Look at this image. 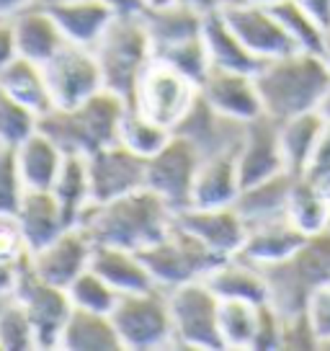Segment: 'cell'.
Listing matches in <instances>:
<instances>
[{"label":"cell","mask_w":330,"mask_h":351,"mask_svg":"<svg viewBox=\"0 0 330 351\" xmlns=\"http://www.w3.org/2000/svg\"><path fill=\"white\" fill-rule=\"evenodd\" d=\"M127 101L111 90H101L73 109H52L39 119V130L52 137L65 155H90L116 143L119 119Z\"/></svg>","instance_id":"3957f363"},{"label":"cell","mask_w":330,"mask_h":351,"mask_svg":"<svg viewBox=\"0 0 330 351\" xmlns=\"http://www.w3.org/2000/svg\"><path fill=\"white\" fill-rule=\"evenodd\" d=\"M121 351L173 349V320L165 289H150L137 295H121L111 310Z\"/></svg>","instance_id":"52a82bcc"},{"label":"cell","mask_w":330,"mask_h":351,"mask_svg":"<svg viewBox=\"0 0 330 351\" xmlns=\"http://www.w3.org/2000/svg\"><path fill=\"white\" fill-rule=\"evenodd\" d=\"M170 137H173V132L165 130L163 124H157V121L147 119L144 114H140V111L127 104V109H124L119 119V130H116V143L121 147H127L129 153L147 160L157 150H163Z\"/></svg>","instance_id":"836d02e7"},{"label":"cell","mask_w":330,"mask_h":351,"mask_svg":"<svg viewBox=\"0 0 330 351\" xmlns=\"http://www.w3.org/2000/svg\"><path fill=\"white\" fill-rule=\"evenodd\" d=\"M36 3H42V5H55V3H65V0H36Z\"/></svg>","instance_id":"db71d44e"},{"label":"cell","mask_w":330,"mask_h":351,"mask_svg":"<svg viewBox=\"0 0 330 351\" xmlns=\"http://www.w3.org/2000/svg\"><path fill=\"white\" fill-rule=\"evenodd\" d=\"M255 86L264 114L274 121L318 111L330 88V67L322 55L294 49L284 57L261 62Z\"/></svg>","instance_id":"7a4b0ae2"},{"label":"cell","mask_w":330,"mask_h":351,"mask_svg":"<svg viewBox=\"0 0 330 351\" xmlns=\"http://www.w3.org/2000/svg\"><path fill=\"white\" fill-rule=\"evenodd\" d=\"M16 55L23 60H31L36 65H45L49 57L65 44V36L57 26L55 16L47 5L34 3L11 19Z\"/></svg>","instance_id":"44dd1931"},{"label":"cell","mask_w":330,"mask_h":351,"mask_svg":"<svg viewBox=\"0 0 330 351\" xmlns=\"http://www.w3.org/2000/svg\"><path fill=\"white\" fill-rule=\"evenodd\" d=\"M62 351H121L116 326L106 313H90L73 307L67 315L60 343Z\"/></svg>","instance_id":"f1b7e54d"},{"label":"cell","mask_w":330,"mask_h":351,"mask_svg":"<svg viewBox=\"0 0 330 351\" xmlns=\"http://www.w3.org/2000/svg\"><path fill=\"white\" fill-rule=\"evenodd\" d=\"M90 269L103 276L119 295H137L157 289L153 274L142 261L140 251L119 248V245H99L93 243L90 253Z\"/></svg>","instance_id":"603a6c76"},{"label":"cell","mask_w":330,"mask_h":351,"mask_svg":"<svg viewBox=\"0 0 330 351\" xmlns=\"http://www.w3.org/2000/svg\"><path fill=\"white\" fill-rule=\"evenodd\" d=\"M307 315L318 333L320 349H330V282L320 285L307 302Z\"/></svg>","instance_id":"b9f144b4"},{"label":"cell","mask_w":330,"mask_h":351,"mask_svg":"<svg viewBox=\"0 0 330 351\" xmlns=\"http://www.w3.org/2000/svg\"><path fill=\"white\" fill-rule=\"evenodd\" d=\"M196 80H191L173 65L153 57L134 83L129 106L173 132L196 104Z\"/></svg>","instance_id":"8992f818"},{"label":"cell","mask_w":330,"mask_h":351,"mask_svg":"<svg viewBox=\"0 0 330 351\" xmlns=\"http://www.w3.org/2000/svg\"><path fill=\"white\" fill-rule=\"evenodd\" d=\"M52 194L62 204L65 215L73 225H77L80 215L90 204V184H88V165L86 155H65V163L60 168Z\"/></svg>","instance_id":"e575fe53"},{"label":"cell","mask_w":330,"mask_h":351,"mask_svg":"<svg viewBox=\"0 0 330 351\" xmlns=\"http://www.w3.org/2000/svg\"><path fill=\"white\" fill-rule=\"evenodd\" d=\"M281 349L286 351H312L320 349L318 333L309 323L307 310L281 315Z\"/></svg>","instance_id":"60d3db41"},{"label":"cell","mask_w":330,"mask_h":351,"mask_svg":"<svg viewBox=\"0 0 330 351\" xmlns=\"http://www.w3.org/2000/svg\"><path fill=\"white\" fill-rule=\"evenodd\" d=\"M42 70L55 109H73L103 90V75L90 47L65 42Z\"/></svg>","instance_id":"8fae6325"},{"label":"cell","mask_w":330,"mask_h":351,"mask_svg":"<svg viewBox=\"0 0 330 351\" xmlns=\"http://www.w3.org/2000/svg\"><path fill=\"white\" fill-rule=\"evenodd\" d=\"M16 269H18V263L13 266V263L0 261V297H5L13 292V285H16Z\"/></svg>","instance_id":"c3c4849f"},{"label":"cell","mask_w":330,"mask_h":351,"mask_svg":"<svg viewBox=\"0 0 330 351\" xmlns=\"http://www.w3.org/2000/svg\"><path fill=\"white\" fill-rule=\"evenodd\" d=\"M11 295L18 300V305L26 310V315L31 320L39 351L57 349L62 326L73 310L67 289L39 279L29 266V256H26L16 269V285H13Z\"/></svg>","instance_id":"30bf717a"},{"label":"cell","mask_w":330,"mask_h":351,"mask_svg":"<svg viewBox=\"0 0 330 351\" xmlns=\"http://www.w3.org/2000/svg\"><path fill=\"white\" fill-rule=\"evenodd\" d=\"M47 8L55 16L65 42L80 47H93L116 16L106 0H65Z\"/></svg>","instance_id":"d4e9b609"},{"label":"cell","mask_w":330,"mask_h":351,"mask_svg":"<svg viewBox=\"0 0 330 351\" xmlns=\"http://www.w3.org/2000/svg\"><path fill=\"white\" fill-rule=\"evenodd\" d=\"M0 349L3 351H39L36 333L26 310L13 295L0 297Z\"/></svg>","instance_id":"8d00e7d4"},{"label":"cell","mask_w":330,"mask_h":351,"mask_svg":"<svg viewBox=\"0 0 330 351\" xmlns=\"http://www.w3.org/2000/svg\"><path fill=\"white\" fill-rule=\"evenodd\" d=\"M261 305H264V302L220 300L217 328H220L222 351H253Z\"/></svg>","instance_id":"d6a6232c"},{"label":"cell","mask_w":330,"mask_h":351,"mask_svg":"<svg viewBox=\"0 0 330 351\" xmlns=\"http://www.w3.org/2000/svg\"><path fill=\"white\" fill-rule=\"evenodd\" d=\"M286 215L305 235L322 230L330 225V191L315 184L307 176H294Z\"/></svg>","instance_id":"1f68e13d"},{"label":"cell","mask_w":330,"mask_h":351,"mask_svg":"<svg viewBox=\"0 0 330 351\" xmlns=\"http://www.w3.org/2000/svg\"><path fill=\"white\" fill-rule=\"evenodd\" d=\"M320 117H322V119L325 121H330V88H328V93H325V96H322V101H320Z\"/></svg>","instance_id":"f907efd6"},{"label":"cell","mask_w":330,"mask_h":351,"mask_svg":"<svg viewBox=\"0 0 330 351\" xmlns=\"http://www.w3.org/2000/svg\"><path fill=\"white\" fill-rule=\"evenodd\" d=\"M201 42H204L207 57H210V67L255 73L258 65H261V62L245 49V44L238 39V34L230 29V23L225 21V16L220 13V8L204 11Z\"/></svg>","instance_id":"4316f807"},{"label":"cell","mask_w":330,"mask_h":351,"mask_svg":"<svg viewBox=\"0 0 330 351\" xmlns=\"http://www.w3.org/2000/svg\"><path fill=\"white\" fill-rule=\"evenodd\" d=\"M297 3L330 32V0H297Z\"/></svg>","instance_id":"bcb514c9"},{"label":"cell","mask_w":330,"mask_h":351,"mask_svg":"<svg viewBox=\"0 0 330 351\" xmlns=\"http://www.w3.org/2000/svg\"><path fill=\"white\" fill-rule=\"evenodd\" d=\"M99 60L103 88L129 104L137 77L153 60V42L142 16H114L109 29L90 47Z\"/></svg>","instance_id":"5b68a950"},{"label":"cell","mask_w":330,"mask_h":351,"mask_svg":"<svg viewBox=\"0 0 330 351\" xmlns=\"http://www.w3.org/2000/svg\"><path fill=\"white\" fill-rule=\"evenodd\" d=\"M227 3V0H225ZM242 3H261V5H271V3H276V0H242Z\"/></svg>","instance_id":"816d5d0a"},{"label":"cell","mask_w":330,"mask_h":351,"mask_svg":"<svg viewBox=\"0 0 330 351\" xmlns=\"http://www.w3.org/2000/svg\"><path fill=\"white\" fill-rule=\"evenodd\" d=\"M204 282L220 300H248V302H268L266 274L258 263L242 258L240 253L225 256L214 263Z\"/></svg>","instance_id":"cb8c5ba5"},{"label":"cell","mask_w":330,"mask_h":351,"mask_svg":"<svg viewBox=\"0 0 330 351\" xmlns=\"http://www.w3.org/2000/svg\"><path fill=\"white\" fill-rule=\"evenodd\" d=\"M0 93L13 99L16 104H21L23 109L36 114L39 119L55 109L42 65H36L31 60H23L18 55L0 70Z\"/></svg>","instance_id":"83f0119b"},{"label":"cell","mask_w":330,"mask_h":351,"mask_svg":"<svg viewBox=\"0 0 330 351\" xmlns=\"http://www.w3.org/2000/svg\"><path fill=\"white\" fill-rule=\"evenodd\" d=\"M140 256L160 289H173L178 285L204 279L222 258L217 253H212L204 243H199L194 235H188L183 228H178L176 222L163 238L142 248Z\"/></svg>","instance_id":"9c48e42d"},{"label":"cell","mask_w":330,"mask_h":351,"mask_svg":"<svg viewBox=\"0 0 330 351\" xmlns=\"http://www.w3.org/2000/svg\"><path fill=\"white\" fill-rule=\"evenodd\" d=\"M199 96L217 114L242 121V124L258 119L264 114L258 86H255V73L210 67L207 75L199 80Z\"/></svg>","instance_id":"e0dca14e"},{"label":"cell","mask_w":330,"mask_h":351,"mask_svg":"<svg viewBox=\"0 0 330 351\" xmlns=\"http://www.w3.org/2000/svg\"><path fill=\"white\" fill-rule=\"evenodd\" d=\"M36 130H39V117L0 93V145L16 147Z\"/></svg>","instance_id":"f35d334b"},{"label":"cell","mask_w":330,"mask_h":351,"mask_svg":"<svg viewBox=\"0 0 330 351\" xmlns=\"http://www.w3.org/2000/svg\"><path fill=\"white\" fill-rule=\"evenodd\" d=\"M90 253L93 241L88 232L80 225H70L47 245L29 253V266L39 279L67 289V285L90 266Z\"/></svg>","instance_id":"2e32d148"},{"label":"cell","mask_w":330,"mask_h":351,"mask_svg":"<svg viewBox=\"0 0 330 351\" xmlns=\"http://www.w3.org/2000/svg\"><path fill=\"white\" fill-rule=\"evenodd\" d=\"M240 173H238V150L204 155L199 163L191 204L194 207H225L235 204L240 194Z\"/></svg>","instance_id":"7402d4cb"},{"label":"cell","mask_w":330,"mask_h":351,"mask_svg":"<svg viewBox=\"0 0 330 351\" xmlns=\"http://www.w3.org/2000/svg\"><path fill=\"white\" fill-rule=\"evenodd\" d=\"M325 119L320 117V111H307L299 117L279 121V143H281V155L284 165L292 176H302L307 171L309 158L315 153V145L320 140Z\"/></svg>","instance_id":"4dcf8cb0"},{"label":"cell","mask_w":330,"mask_h":351,"mask_svg":"<svg viewBox=\"0 0 330 351\" xmlns=\"http://www.w3.org/2000/svg\"><path fill=\"white\" fill-rule=\"evenodd\" d=\"M220 13L258 62H268L297 49L271 5L227 0L220 5Z\"/></svg>","instance_id":"4fadbf2b"},{"label":"cell","mask_w":330,"mask_h":351,"mask_svg":"<svg viewBox=\"0 0 330 351\" xmlns=\"http://www.w3.org/2000/svg\"><path fill=\"white\" fill-rule=\"evenodd\" d=\"M77 225L99 245L142 251L163 238L173 225V209L150 189H140L111 202L88 204Z\"/></svg>","instance_id":"6da1fadb"},{"label":"cell","mask_w":330,"mask_h":351,"mask_svg":"<svg viewBox=\"0 0 330 351\" xmlns=\"http://www.w3.org/2000/svg\"><path fill=\"white\" fill-rule=\"evenodd\" d=\"M268 305L281 315L307 310L309 295L330 282V225L305 238L294 256L274 266H264Z\"/></svg>","instance_id":"277c9868"},{"label":"cell","mask_w":330,"mask_h":351,"mask_svg":"<svg viewBox=\"0 0 330 351\" xmlns=\"http://www.w3.org/2000/svg\"><path fill=\"white\" fill-rule=\"evenodd\" d=\"M116 16H142L144 0H106Z\"/></svg>","instance_id":"7dc6e473"},{"label":"cell","mask_w":330,"mask_h":351,"mask_svg":"<svg viewBox=\"0 0 330 351\" xmlns=\"http://www.w3.org/2000/svg\"><path fill=\"white\" fill-rule=\"evenodd\" d=\"M67 297H70L73 307H77V310H90V313H106V315H111V310L116 307L121 295L103 276H99L88 266L83 274L75 276L67 285Z\"/></svg>","instance_id":"74e56055"},{"label":"cell","mask_w":330,"mask_h":351,"mask_svg":"<svg viewBox=\"0 0 330 351\" xmlns=\"http://www.w3.org/2000/svg\"><path fill=\"white\" fill-rule=\"evenodd\" d=\"M281 349V313L274 305L264 302L258 313L253 351H279Z\"/></svg>","instance_id":"7bdbcfd3"},{"label":"cell","mask_w":330,"mask_h":351,"mask_svg":"<svg viewBox=\"0 0 330 351\" xmlns=\"http://www.w3.org/2000/svg\"><path fill=\"white\" fill-rule=\"evenodd\" d=\"M322 57H325V62H328V67H330V36H328V44H325V52H322Z\"/></svg>","instance_id":"f5cc1de1"},{"label":"cell","mask_w":330,"mask_h":351,"mask_svg":"<svg viewBox=\"0 0 330 351\" xmlns=\"http://www.w3.org/2000/svg\"><path fill=\"white\" fill-rule=\"evenodd\" d=\"M168 292L170 320H173V349L222 351L217 315L220 297L204 279L178 285Z\"/></svg>","instance_id":"ba28073f"},{"label":"cell","mask_w":330,"mask_h":351,"mask_svg":"<svg viewBox=\"0 0 330 351\" xmlns=\"http://www.w3.org/2000/svg\"><path fill=\"white\" fill-rule=\"evenodd\" d=\"M36 0H0V19H13L16 13H21L23 8L34 5Z\"/></svg>","instance_id":"681fc988"},{"label":"cell","mask_w":330,"mask_h":351,"mask_svg":"<svg viewBox=\"0 0 330 351\" xmlns=\"http://www.w3.org/2000/svg\"><path fill=\"white\" fill-rule=\"evenodd\" d=\"M284 155L279 143V121L261 114L258 119L248 121L242 140L238 145V173L242 186L258 184L264 178L284 173ZM289 173V171H286Z\"/></svg>","instance_id":"ac0fdd59"},{"label":"cell","mask_w":330,"mask_h":351,"mask_svg":"<svg viewBox=\"0 0 330 351\" xmlns=\"http://www.w3.org/2000/svg\"><path fill=\"white\" fill-rule=\"evenodd\" d=\"M13 150L26 191H52L60 168L65 163V153L57 147L55 140L47 137L42 130H36Z\"/></svg>","instance_id":"484cf974"},{"label":"cell","mask_w":330,"mask_h":351,"mask_svg":"<svg viewBox=\"0 0 330 351\" xmlns=\"http://www.w3.org/2000/svg\"><path fill=\"white\" fill-rule=\"evenodd\" d=\"M23 194H26V186L21 181V173H18L16 150L0 147V217L13 219Z\"/></svg>","instance_id":"ab89813d"},{"label":"cell","mask_w":330,"mask_h":351,"mask_svg":"<svg viewBox=\"0 0 330 351\" xmlns=\"http://www.w3.org/2000/svg\"><path fill=\"white\" fill-rule=\"evenodd\" d=\"M173 222L222 258L240 253L245 232H248V225L240 217V212L235 209V204H225V207L188 204V207L173 212Z\"/></svg>","instance_id":"9a60e30c"},{"label":"cell","mask_w":330,"mask_h":351,"mask_svg":"<svg viewBox=\"0 0 330 351\" xmlns=\"http://www.w3.org/2000/svg\"><path fill=\"white\" fill-rule=\"evenodd\" d=\"M199 163H201V153L196 147L183 137L173 134L163 150L147 158L144 186L155 191L173 212H178L191 204V189H194Z\"/></svg>","instance_id":"7c38bea8"},{"label":"cell","mask_w":330,"mask_h":351,"mask_svg":"<svg viewBox=\"0 0 330 351\" xmlns=\"http://www.w3.org/2000/svg\"><path fill=\"white\" fill-rule=\"evenodd\" d=\"M271 8L279 16V21L284 23L286 34L292 36V42H294L297 49L315 52V55L325 52L330 32L315 16H309L297 0H276V3H271Z\"/></svg>","instance_id":"d590c367"},{"label":"cell","mask_w":330,"mask_h":351,"mask_svg":"<svg viewBox=\"0 0 330 351\" xmlns=\"http://www.w3.org/2000/svg\"><path fill=\"white\" fill-rule=\"evenodd\" d=\"M305 238L307 235L289 219V215L264 219V222L248 225L240 256L248 258V261L258 263L261 269L264 266H274V263L286 261L289 256H294V251L305 243Z\"/></svg>","instance_id":"ffe728a7"},{"label":"cell","mask_w":330,"mask_h":351,"mask_svg":"<svg viewBox=\"0 0 330 351\" xmlns=\"http://www.w3.org/2000/svg\"><path fill=\"white\" fill-rule=\"evenodd\" d=\"M302 176H307V178H312L315 184H320L325 191H330V121L322 124L320 140H318V145H315V153H312L307 171Z\"/></svg>","instance_id":"ee69618b"},{"label":"cell","mask_w":330,"mask_h":351,"mask_svg":"<svg viewBox=\"0 0 330 351\" xmlns=\"http://www.w3.org/2000/svg\"><path fill=\"white\" fill-rule=\"evenodd\" d=\"M16 57V42H13L11 19H0V70Z\"/></svg>","instance_id":"f6af8a7d"},{"label":"cell","mask_w":330,"mask_h":351,"mask_svg":"<svg viewBox=\"0 0 330 351\" xmlns=\"http://www.w3.org/2000/svg\"><path fill=\"white\" fill-rule=\"evenodd\" d=\"M13 222L21 232L26 251L31 253L67 230L73 222L52 191H26L13 215Z\"/></svg>","instance_id":"d6986e66"},{"label":"cell","mask_w":330,"mask_h":351,"mask_svg":"<svg viewBox=\"0 0 330 351\" xmlns=\"http://www.w3.org/2000/svg\"><path fill=\"white\" fill-rule=\"evenodd\" d=\"M292 184H294V176L284 171V173L264 178L258 184L242 186L238 199H235V209L240 212L245 225H255V222H264V219L281 217V215H286Z\"/></svg>","instance_id":"f546056e"},{"label":"cell","mask_w":330,"mask_h":351,"mask_svg":"<svg viewBox=\"0 0 330 351\" xmlns=\"http://www.w3.org/2000/svg\"><path fill=\"white\" fill-rule=\"evenodd\" d=\"M86 165H88L90 204L111 202V199H119L124 194L147 189L144 186L147 160L129 153L119 143L106 145L96 153L86 155Z\"/></svg>","instance_id":"5bb4252c"}]
</instances>
